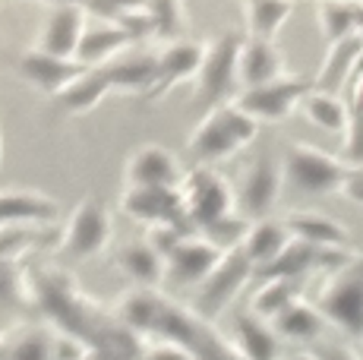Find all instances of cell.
Returning a JSON list of instances; mask_svg holds the SVG:
<instances>
[{
	"instance_id": "6da1fadb",
	"label": "cell",
	"mask_w": 363,
	"mask_h": 360,
	"mask_svg": "<svg viewBox=\"0 0 363 360\" xmlns=\"http://www.w3.org/2000/svg\"><path fill=\"white\" fill-rule=\"evenodd\" d=\"M256 136H259V120L247 114L237 101H225L202 114V120L193 127L190 140H186V149L199 164L215 168V164L237 158L247 145H253Z\"/></svg>"
},
{
	"instance_id": "7a4b0ae2",
	"label": "cell",
	"mask_w": 363,
	"mask_h": 360,
	"mask_svg": "<svg viewBox=\"0 0 363 360\" xmlns=\"http://www.w3.org/2000/svg\"><path fill=\"white\" fill-rule=\"evenodd\" d=\"M284 180L303 196H332V193H345L347 180H351V164L345 158L332 155V152L319 149L310 142H291L281 155Z\"/></svg>"
},
{
	"instance_id": "3957f363",
	"label": "cell",
	"mask_w": 363,
	"mask_h": 360,
	"mask_svg": "<svg viewBox=\"0 0 363 360\" xmlns=\"http://www.w3.org/2000/svg\"><path fill=\"white\" fill-rule=\"evenodd\" d=\"M319 313L351 338H363V259H345L316 297Z\"/></svg>"
},
{
	"instance_id": "277c9868",
	"label": "cell",
	"mask_w": 363,
	"mask_h": 360,
	"mask_svg": "<svg viewBox=\"0 0 363 360\" xmlns=\"http://www.w3.org/2000/svg\"><path fill=\"white\" fill-rule=\"evenodd\" d=\"M240 45V32H221L218 38L206 41V57H202V67L196 73V99L206 111L234 101L240 92V79H237Z\"/></svg>"
},
{
	"instance_id": "5b68a950",
	"label": "cell",
	"mask_w": 363,
	"mask_h": 360,
	"mask_svg": "<svg viewBox=\"0 0 363 360\" xmlns=\"http://www.w3.org/2000/svg\"><path fill=\"white\" fill-rule=\"evenodd\" d=\"M114 237V212L99 196H82L69 212L64 231H60V253L69 259H92L108 250Z\"/></svg>"
},
{
	"instance_id": "8992f818",
	"label": "cell",
	"mask_w": 363,
	"mask_h": 360,
	"mask_svg": "<svg viewBox=\"0 0 363 360\" xmlns=\"http://www.w3.org/2000/svg\"><path fill=\"white\" fill-rule=\"evenodd\" d=\"M180 193H184L186 218H190L193 231H206V227L218 225L221 218L237 212L234 186L208 164H196L193 171H186Z\"/></svg>"
},
{
	"instance_id": "52a82bcc",
	"label": "cell",
	"mask_w": 363,
	"mask_h": 360,
	"mask_svg": "<svg viewBox=\"0 0 363 360\" xmlns=\"http://www.w3.org/2000/svg\"><path fill=\"white\" fill-rule=\"evenodd\" d=\"M316 82L303 73H284L278 79L265 82V86H256V89H243L237 92V105H240L247 114H253L259 123H281L288 120L294 111H300L303 99L310 95V89Z\"/></svg>"
},
{
	"instance_id": "ba28073f",
	"label": "cell",
	"mask_w": 363,
	"mask_h": 360,
	"mask_svg": "<svg viewBox=\"0 0 363 360\" xmlns=\"http://www.w3.org/2000/svg\"><path fill=\"white\" fill-rule=\"evenodd\" d=\"M284 164L281 158L272 155H259L256 162L247 164V171L240 174V184H237V212L247 215L250 221L256 218H269L272 209L278 206L284 193Z\"/></svg>"
},
{
	"instance_id": "9c48e42d",
	"label": "cell",
	"mask_w": 363,
	"mask_h": 360,
	"mask_svg": "<svg viewBox=\"0 0 363 360\" xmlns=\"http://www.w3.org/2000/svg\"><path fill=\"white\" fill-rule=\"evenodd\" d=\"M121 212L139 225H190L184 206V193L171 186H123L121 193Z\"/></svg>"
},
{
	"instance_id": "30bf717a",
	"label": "cell",
	"mask_w": 363,
	"mask_h": 360,
	"mask_svg": "<svg viewBox=\"0 0 363 360\" xmlns=\"http://www.w3.org/2000/svg\"><path fill=\"white\" fill-rule=\"evenodd\" d=\"M225 253L228 250L212 244L206 234L193 231L190 237H184L164 256V281H171V285H177V288L202 285V281H208V275L218 269Z\"/></svg>"
},
{
	"instance_id": "8fae6325",
	"label": "cell",
	"mask_w": 363,
	"mask_h": 360,
	"mask_svg": "<svg viewBox=\"0 0 363 360\" xmlns=\"http://www.w3.org/2000/svg\"><path fill=\"white\" fill-rule=\"evenodd\" d=\"M184 177L186 171L180 164V158L167 145L158 142L136 145L127 155V164H123L127 186H171V190H180Z\"/></svg>"
},
{
	"instance_id": "7c38bea8",
	"label": "cell",
	"mask_w": 363,
	"mask_h": 360,
	"mask_svg": "<svg viewBox=\"0 0 363 360\" xmlns=\"http://www.w3.org/2000/svg\"><path fill=\"white\" fill-rule=\"evenodd\" d=\"M256 275V266L250 262V256L243 253V247L237 250H228L225 259L218 262L208 281L199 285V313L202 316H215L218 310H225L231 300H237L247 281Z\"/></svg>"
},
{
	"instance_id": "4fadbf2b",
	"label": "cell",
	"mask_w": 363,
	"mask_h": 360,
	"mask_svg": "<svg viewBox=\"0 0 363 360\" xmlns=\"http://www.w3.org/2000/svg\"><path fill=\"white\" fill-rule=\"evenodd\" d=\"M16 67L32 89L51 95V99L64 92L67 86H73L79 76H86L92 70V67H86L79 57H54V54H45V51H38V47L19 54Z\"/></svg>"
},
{
	"instance_id": "5bb4252c",
	"label": "cell",
	"mask_w": 363,
	"mask_h": 360,
	"mask_svg": "<svg viewBox=\"0 0 363 360\" xmlns=\"http://www.w3.org/2000/svg\"><path fill=\"white\" fill-rule=\"evenodd\" d=\"M202 57H206V41H190V38H174L167 41L164 51H158V73L155 86L149 89L145 101H158L167 92L180 86V82L196 79Z\"/></svg>"
},
{
	"instance_id": "9a60e30c",
	"label": "cell",
	"mask_w": 363,
	"mask_h": 360,
	"mask_svg": "<svg viewBox=\"0 0 363 360\" xmlns=\"http://www.w3.org/2000/svg\"><path fill=\"white\" fill-rule=\"evenodd\" d=\"M89 29V6L86 4H64L48 13L45 26L38 32L35 47L54 57H76L82 45V35Z\"/></svg>"
},
{
	"instance_id": "2e32d148",
	"label": "cell",
	"mask_w": 363,
	"mask_h": 360,
	"mask_svg": "<svg viewBox=\"0 0 363 360\" xmlns=\"http://www.w3.org/2000/svg\"><path fill=\"white\" fill-rule=\"evenodd\" d=\"M284 73H288V64H284V54L278 51L275 41L243 35V45H240V64H237V79H240V92H243V89L265 86V82L278 79V76H284Z\"/></svg>"
},
{
	"instance_id": "e0dca14e",
	"label": "cell",
	"mask_w": 363,
	"mask_h": 360,
	"mask_svg": "<svg viewBox=\"0 0 363 360\" xmlns=\"http://www.w3.org/2000/svg\"><path fill=\"white\" fill-rule=\"evenodd\" d=\"M234 344L240 360H278L281 357V335L275 332L272 320L240 310L234 316Z\"/></svg>"
},
{
	"instance_id": "ac0fdd59",
	"label": "cell",
	"mask_w": 363,
	"mask_h": 360,
	"mask_svg": "<svg viewBox=\"0 0 363 360\" xmlns=\"http://www.w3.org/2000/svg\"><path fill=\"white\" fill-rule=\"evenodd\" d=\"M294 244V234H291L288 221L281 218H256L250 221V231L243 237V253L250 256V262L256 266V272H265L269 266H275L278 256Z\"/></svg>"
},
{
	"instance_id": "d6986e66",
	"label": "cell",
	"mask_w": 363,
	"mask_h": 360,
	"mask_svg": "<svg viewBox=\"0 0 363 360\" xmlns=\"http://www.w3.org/2000/svg\"><path fill=\"white\" fill-rule=\"evenodd\" d=\"M114 266L136 281V288H158L164 285V256L149 240H130L114 253Z\"/></svg>"
},
{
	"instance_id": "ffe728a7",
	"label": "cell",
	"mask_w": 363,
	"mask_h": 360,
	"mask_svg": "<svg viewBox=\"0 0 363 360\" xmlns=\"http://www.w3.org/2000/svg\"><path fill=\"white\" fill-rule=\"evenodd\" d=\"M111 92H114V82H111V76L99 67V70H89L86 76H79V79H76L73 86H67L60 95H54V108H57V114L79 117V114L95 111Z\"/></svg>"
},
{
	"instance_id": "44dd1931",
	"label": "cell",
	"mask_w": 363,
	"mask_h": 360,
	"mask_svg": "<svg viewBox=\"0 0 363 360\" xmlns=\"http://www.w3.org/2000/svg\"><path fill=\"white\" fill-rule=\"evenodd\" d=\"M284 221H288L294 240H303V244L319 247V250H341V247L351 244L347 227L332 215H323V212H294Z\"/></svg>"
},
{
	"instance_id": "7402d4cb",
	"label": "cell",
	"mask_w": 363,
	"mask_h": 360,
	"mask_svg": "<svg viewBox=\"0 0 363 360\" xmlns=\"http://www.w3.org/2000/svg\"><path fill=\"white\" fill-rule=\"evenodd\" d=\"M167 300L155 288H133L117 300V320L130 332H158Z\"/></svg>"
},
{
	"instance_id": "603a6c76",
	"label": "cell",
	"mask_w": 363,
	"mask_h": 360,
	"mask_svg": "<svg viewBox=\"0 0 363 360\" xmlns=\"http://www.w3.org/2000/svg\"><path fill=\"white\" fill-rule=\"evenodd\" d=\"M300 114H303L313 127L325 130V133L345 136L347 127H351L354 111H351V105H347L338 92H329V89L313 86L310 95L303 99V105H300Z\"/></svg>"
},
{
	"instance_id": "cb8c5ba5",
	"label": "cell",
	"mask_w": 363,
	"mask_h": 360,
	"mask_svg": "<svg viewBox=\"0 0 363 360\" xmlns=\"http://www.w3.org/2000/svg\"><path fill=\"white\" fill-rule=\"evenodd\" d=\"M130 45H133V38L127 35V29L104 19V23H95V26H89L86 29L76 57H79L86 67L99 70V67H104L108 60H114L117 54H121L123 47H130Z\"/></svg>"
},
{
	"instance_id": "d4e9b609",
	"label": "cell",
	"mask_w": 363,
	"mask_h": 360,
	"mask_svg": "<svg viewBox=\"0 0 363 360\" xmlns=\"http://www.w3.org/2000/svg\"><path fill=\"white\" fill-rule=\"evenodd\" d=\"M297 10V0H243V35L275 41Z\"/></svg>"
},
{
	"instance_id": "484cf974",
	"label": "cell",
	"mask_w": 363,
	"mask_h": 360,
	"mask_svg": "<svg viewBox=\"0 0 363 360\" xmlns=\"http://www.w3.org/2000/svg\"><path fill=\"white\" fill-rule=\"evenodd\" d=\"M360 57H363V41L357 35L329 45V57H325L316 86L319 89H329V92H341V89H345V82L357 76Z\"/></svg>"
},
{
	"instance_id": "4316f807",
	"label": "cell",
	"mask_w": 363,
	"mask_h": 360,
	"mask_svg": "<svg viewBox=\"0 0 363 360\" xmlns=\"http://www.w3.org/2000/svg\"><path fill=\"white\" fill-rule=\"evenodd\" d=\"M272 325H275V332L281 338H288V342H316L329 322L319 313L316 303H306L303 297H297L291 307H284L281 313L272 320Z\"/></svg>"
},
{
	"instance_id": "83f0119b",
	"label": "cell",
	"mask_w": 363,
	"mask_h": 360,
	"mask_svg": "<svg viewBox=\"0 0 363 360\" xmlns=\"http://www.w3.org/2000/svg\"><path fill=\"white\" fill-rule=\"evenodd\" d=\"M57 215H60V209L51 196H41V193H32V190L0 193V225H16V221H54Z\"/></svg>"
},
{
	"instance_id": "f1b7e54d",
	"label": "cell",
	"mask_w": 363,
	"mask_h": 360,
	"mask_svg": "<svg viewBox=\"0 0 363 360\" xmlns=\"http://www.w3.org/2000/svg\"><path fill=\"white\" fill-rule=\"evenodd\" d=\"M114 82V92H133V95H149V89L155 86L158 73V54H139L130 60H117L111 67H101Z\"/></svg>"
},
{
	"instance_id": "f546056e",
	"label": "cell",
	"mask_w": 363,
	"mask_h": 360,
	"mask_svg": "<svg viewBox=\"0 0 363 360\" xmlns=\"http://www.w3.org/2000/svg\"><path fill=\"white\" fill-rule=\"evenodd\" d=\"M297 281L300 279H281V275H272V279L253 294L250 310H253V313H259V316H265V320H275L284 307H291V303L300 297L297 294Z\"/></svg>"
},
{
	"instance_id": "4dcf8cb0",
	"label": "cell",
	"mask_w": 363,
	"mask_h": 360,
	"mask_svg": "<svg viewBox=\"0 0 363 360\" xmlns=\"http://www.w3.org/2000/svg\"><path fill=\"white\" fill-rule=\"evenodd\" d=\"M316 19L329 45L351 38L354 35V0H319Z\"/></svg>"
},
{
	"instance_id": "1f68e13d",
	"label": "cell",
	"mask_w": 363,
	"mask_h": 360,
	"mask_svg": "<svg viewBox=\"0 0 363 360\" xmlns=\"http://www.w3.org/2000/svg\"><path fill=\"white\" fill-rule=\"evenodd\" d=\"M149 13L158 26V35L164 38H180L186 26V6L184 0H149Z\"/></svg>"
},
{
	"instance_id": "d6a6232c",
	"label": "cell",
	"mask_w": 363,
	"mask_h": 360,
	"mask_svg": "<svg viewBox=\"0 0 363 360\" xmlns=\"http://www.w3.org/2000/svg\"><path fill=\"white\" fill-rule=\"evenodd\" d=\"M4 360H57V354H54V335H48V332H41V329L26 332V335L16 338V344L6 351Z\"/></svg>"
},
{
	"instance_id": "836d02e7",
	"label": "cell",
	"mask_w": 363,
	"mask_h": 360,
	"mask_svg": "<svg viewBox=\"0 0 363 360\" xmlns=\"http://www.w3.org/2000/svg\"><path fill=\"white\" fill-rule=\"evenodd\" d=\"M143 360H196V357H193V351L186 348L184 342H177V338H164V342L152 344V348L143 354Z\"/></svg>"
},
{
	"instance_id": "e575fe53",
	"label": "cell",
	"mask_w": 363,
	"mask_h": 360,
	"mask_svg": "<svg viewBox=\"0 0 363 360\" xmlns=\"http://www.w3.org/2000/svg\"><path fill=\"white\" fill-rule=\"evenodd\" d=\"M354 35L363 41V0H354Z\"/></svg>"
},
{
	"instance_id": "d590c367",
	"label": "cell",
	"mask_w": 363,
	"mask_h": 360,
	"mask_svg": "<svg viewBox=\"0 0 363 360\" xmlns=\"http://www.w3.org/2000/svg\"><path fill=\"white\" fill-rule=\"evenodd\" d=\"M48 4H54V6H64V4H86V0H48Z\"/></svg>"
},
{
	"instance_id": "8d00e7d4",
	"label": "cell",
	"mask_w": 363,
	"mask_h": 360,
	"mask_svg": "<svg viewBox=\"0 0 363 360\" xmlns=\"http://www.w3.org/2000/svg\"><path fill=\"white\" fill-rule=\"evenodd\" d=\"M294 360H323V357H319V354H297Z\"/></svg>"
}]
</instances>
